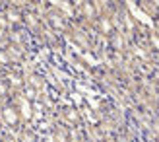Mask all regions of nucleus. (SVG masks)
Returning a JSON list of instances; mask_svg holds the SVG:
<instances>
[{
  "label": "nucleus",
  "instance_id": "obj_1",
  "mask_svg": "<svg viewBox=\"0 0 159 142\" xmlns=\"http://www.w3.org/2000/svg\"><path fill=\"white\" fill-rule=\"evenodd\" d=\"M43 23L49 31H52V33H57L60 37H66L70 27H72V23H70L58 10H54L51 6L47 8V12L43 14Z\"/></svg>",
  "mask_w": 159,
  "mask_h": 142
},
{
  "label": "nucleus",
  "instance_id": "obj_2",
  "mask_svg": "<svg viewBox=\"0 0 159 142\" xmlns=\"http://www.w3.org/2000/svg\"><path fill=\"white\" fill-rule=\"evenodd\" d=\"M0 121H2L6 130L14 132V135L23 127V121H21L18 109H16V105L12 101H4V103L0 105Z\"/></svg>",
  "mask_w": 159,
  "mask_h": 142
},
{
  "label": "nucleus",
  "instance_id": "obj_3",
  "mask_svg": "<svg viewBox=\"0 0 159 142\" xmlns=\"http://www.w3.org/2000/svg\"><path fill=\"white\" fill-rule=\"evenodd\" d=\"M57 121L62 125V127H66L70 130H80L84 127V121H82V115H80V109L72 103L68 105H62L58 107V117Z\"/></svg>",
  "mask_w": 159,
  "mask_h": 142
},
{
  "label": "nucleus",
  "instance_id": "obj_4",
  "mask_svg": "<svg viewBox=\"0 0 159 142\" xmlns=\"http://www.w3.org/2000/svg\"><path fill=\"white\" fill-rule=\"evenodd\" d=\"M91 29H93V33L97 37H103V39L113 37L118 31L116 23H115V18H111V16H99V18L93 21Z\"/></svg>",
  "mask_w": 159,
  "mask_h": 142
},
{
  "label": "nucleus",
  "instance_id": "obj_5",
  "mask_svg": "<svg viewBox=\"0 0 159 142\" xmlns=\"http://www.w3.org/2000/svg\"><path fill=\"white\" fill-rule=\"evenodd\" d=\"M4 82L8 84V88L12 90V93H20L25 88V72L20 68H10V70H4L2 72Z\"/></svg>",
  "mask_w": 159,
  "mask_h": 142
},
{
  "label": "nucleus",
  "instance_id": "obj_6",
  "mask_svg": "<svg viewBox=\"0 0 159 142\" xmlns=\"http://www.w3.org/2000/svg\"><path fill=\"white\" fill-rule=\"evenodd\" d=\"M0 16L4 18V21L10 27H23V21H25V12L20 10V8L12 6L10 2H6L0 10Z\"/></svg>",
  "mask_w": 159,
  "mask_h": 142
},
{
  "label": "nucleus",
  "instance_id": "obj_7",
  "mask_svg": "<svg viewBox=\"0 0 159 142\" xmlns=\"http://www.w3.org/2000/svg\"><path fill=\"white\" fill-rule=\"evenodd\" d=\"M10 101L16 105V109H18V113H20V117H21L23 125H31V123H33V103L23 97L21 92H20V93H14Z\"/></svg>",
  "mask_w": 159,
  "mask_h": 142
},
{
  "label": "nucleus",
  "instance_id": "obj_8",
  "mask_svg": "<svg viewBox=\"0 0 159 142\" xmlns=\"http://www.w3.org/2000/svg\"><path fill=\"white\" fill-rule=\"evenodd\" d=\"M25 86L31 88L33 92L41 93V96L49 92V84H47V80H45V74H39V72H35V70L25 72Z\"/></svg>",
  "mask_w": 159,
  "mask_h": 142
},
{
  "label": "nucleus",
  "instance_id": "obj_9",
  "mask_svg": "<svg viewBox=\"0 0 159 142\" xmlns=\"http://www.w3.org/2000/svg\"><path fill=\"white\" fill-rule=\"evenodd\" d=\"M4 49H6L8 57H10L12 64H14L16 68H18L20 64H23V62L27 60V51H25V49H21V47H16V45H12V43H8Z\"/></svg>",
  "mask_w": 159,
  "mask_h": 142
},
{
  "label": "nucleus",
  "instance_id": "obj_10",
  "mask_svg": "<svg viewBox=\"0 0 159 142\" xmlns=\"http://www.w3.org/2000/svg\"><path fill=\"white\" fill-rule=\"evenodd\" d=\"M16 136H18V142H39V132L35 127H31V125H23V127L16 132Z\"/></svg>",
  "mask_w": 159,
  "mask_h": 142
},
{
  "label": "nucleus",
  "instance_id": "obj_11",
  "mask_svg": "<svg viewBox=\"0 0 159 142\" xmlns=\"http://www.w3.org/2000/svg\"><path fill=\"white\" fill-rule=\"evenodd\" d=\"M51 140L52 142H72V130L57 123V127L51 130Z\"/></svg>",
  "mask_w": 159,
  "mask_h": 142
},
{
  "label": "nucleus",
  "instance_id": "obj_12",
  "mask_svg": "<svg viewBox=\"0 0 159 142\" xmlns=\"http://www.w3.org/2000/svg\"><path fill=\"white\" fill-rule=\"evenodd\" d=\"M12 96H14L12 90L8 88V84L4 82V78L0 76V105H2L4 101H10V99H12Z\"/></svg>",
  "mask_w": 159,
  "mask_h": 142
},
{
  "label": "nucleus",
  "instance_id": "obj_13",
  "mask_svg": "<svg viewBox=\"0 0 159 142\" xmlns=\"http://www.w3.org/2000/svg\"><path fill=\"white\" fill-rule=\"evenodd\" d=\"M8 31H10V26L4 21V18L0 16V47L8 45Z\"/></svg>",
  "mask_w": 159,
  "mask_h": 142
},
{
  "label": "nucleus",
  "instance_id": "obj_14",
  "mask_svg": "<svg viewBox=\"0 0 159 142\" xmlns=\"http://www.w3.org/2000/svg\"><path fill=\"white\" fill-rule=\"evenodd\" d=\"M0 68H2V70L16 68V66L12 64V60H10V57H8V53H6L4 47H0Z\"/></svg>",
  "mask_w": 159,
  "mask_h": 142
},
{
  "label": "nucleus",
  "instance_id": "obj_15",
  "mask_svg": "<svg viewBox=\"0 0 159 142\" xmlns=\"http://www.w3.org/2000/svg\"><path fill=\"white\" fill-rule=\"evenodd\" d=\"M0 142H18V136L10 130H2L0 132Z\"/></svg>",
  "mask_w": 159,
  "mask_h": 142
},
{
  "label": "nucleus",
  "instance_id": "obj_16",
  "mask_svg": "<svg viewBox=\"0 0 159 142\" xmlns=\"http://www.w3.org/2000/svg\"><path fill=\"white\" fill-rule=\"evenodd\" d=\"M2 130H6V129H4V125H2V121H0V132H2Z\"/></svg>",
  "mask_w": 159,
  "mask_h": 142
},
{
  "label": "nucleus",
  "instance_id": "obj_17",
  "mask_svg": "<svg viewBox=\"0 0 159 142\" xmlns=\"http://www.w3.org/2000/svg\"><path fill=\"white\" fill-rule=\"evenodd\" d=\"M2 72H4V70H2V68H0V76H2Z\"/></svg>",
  "mask_w": 159,
  "mask_h": 142
},
{
  "label": "nucleus",
  "instance_id": "obj_18",
  "mask_svg": "<svg viewBox=\"0 0 159 142\" xmlns=\"http://www.w3.org/2000/svg\"><path fill=\"white\" fill-rule=\"evenodd\" d=\"M2 6H4V4H2V2H0V10H2Z\"/></svg>",
  "mask_w": 159,
  "mask_h": 142
}]
</instances>
